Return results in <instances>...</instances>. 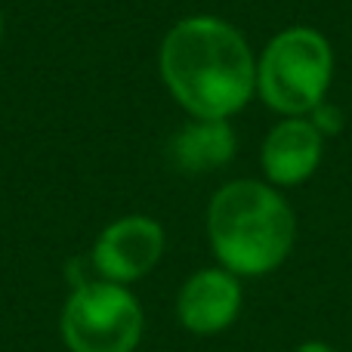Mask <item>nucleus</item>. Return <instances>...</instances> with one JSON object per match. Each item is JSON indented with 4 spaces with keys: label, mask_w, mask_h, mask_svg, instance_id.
Here are the masks:
<instances>
[{
    "label": "nucleus",
    "mask_w": 352,
    "mask_h": 352,
    "mask_svg": "<svg viewBox=\"0 0 352 352\" xmlns=\"http://www.w3.org/2000/svg\"><path fill=\"white\" fill-rule=\"evenodd\" d=\"M161 80L192 118L229 121L256 96V56L219 16H186L161 41Z\"/></svg>",
    "instance_id": "1"
},
{
    "label": "nucleus",
    "mask_w": 352,
    "mask_h": 352,
    "mask_svg": "<svg viewBox=\"0 0 352 352\" xmlns=\"http://www.w3.org/2000/svg\"><path fill=\"white\" fill-rule=\"evenodd\" d=\"M207 238L223 269L238 278H260L291 256L297 213L266 179H232L207 204Z\"/></svg>",
    "instance_id": "2"
},
{
    "label": "nucleus",
    "mask_w": 352,
    "mask_h": 352,
    "mask_svg": "<svg viewBox=\"0 0 352 352\" xmlns=\"http://www.w3.org/2000/svg\"><path fill=\"white\" fill-rule=\"evenodd\" d=\"M334 84V47L312 25L281 28L256 56V96L281 118H306Z\"/></svg>",
    "instance_id": "3"
},
{
    "label": "nucleus",
    "mask_w": 352,
    "mask_h": 352,
    "mask_svg": "<svg viewBox=\"0 0 352 352\" xmlns=\"http://www.w3.org/2000/svg\"><path fill=\"white\" fill-rule=\"evenodd\" d=\"M142 328L140 300L105 278L80 281L62 309V340L72 352H133Z\"/></svg>",
    "instance_id": "4"
},
{
    "label": "nucleus",
    "mask_w": 352,
    "mask_h": 352,
    "mask_svg": "<svg viewBox=\"0 0 352 352\" xmlns=\"http://www.w3.org/2000/svg\"><path fill=\"white\" fill-rule=\"evenodd\" d=\"M164 254V229L158 219L133 213L105 226L93 248V266L105 281L127 285L158 266Z\"/></svg>",
    "instance_id": "5"
},
{
    "label": "nucleus",
    "mask_w": 352,
    "mask_h": 352,
    "mask_svg": "<svg viewBox=\"0 0 352 352\" xmlns=\"http://www.w3.org/2000/svg\"><path fill=\"white\" fill-rule=\"evenodd\" d=\"M244 303L241 278L229 269L213 266L188 275L176 297V316L186 331L198 337H213L232 328Z\"/></svg>",
    "instance_id": "6"
},
{
    "label": "nucleus",
    "mask_w": 352,
    "mask_h": 352,
    "mask_svg": "<svg viewBox=\"0 0 352 352\" xmlns=\"http://www.w3.org/2000/svg\"><path fill=\"white\" fill-rule=\"evenodd\" d=\"M324 158V136L309 118H281L260 146V167L269 186L297 188L309 182Z\"/></svg>",
    "instance_id": "7"
},
{
    "label": "nucleus",
    "mask_w": 352,
    "mask_h": 352,
    "mask_svg": "<svg viewBox=\"0 0 352 352\" xmlns=\"http://www.w3.org/2000/svg\"><path fill=\"white\" fill-rule=\"evenodd\" d=\"M170 161L182 173H213L226 167L238 152V136L229 121H207L192 118L186 127L176 130L170 140Z\"/></svg>",
    "instance_id": "8"
},
{
    "label": "nucleus",
    "mask_w": 352,
    "mask_h": 352,
    "mask_svg": "<svg viewBox=\"0 0 352 352\" xmlns=\"http://www.w3.org/2000/svg\"><path fill=\"white\" fill-rule=\"evenodd\" d=\"M306 118L316 124V130L324 136V140H328V136H337L343 130V124H346L343 109H340V105H334V102H328V99H324L322 105H316V109H312Z\"/></svg>",
    "instance_id": "9"
},
{
    "label": "nucleus",
    "mask_w": 352,
    "mask_h": 352,
    "mask_svg": "<svg viewBox=\"0 0 352 352\" xmlns=\"http://www.w3.org/2000/svg\"><path fill=\"white\" fill-rule=\"evenodd\" d=\"M294 352H337L331 343H324V340H306V343H300Z\"/></svg>",
    "instance_id": "10"
},
{
    "label": "nucleus",
    "mask_w": 352,
    "mask_h": 352,
    "mask_svg": "<svg viewBox=\"0 0 352 352\" xmlns=\"http://www.w3.org/2000/svg\"><path fill=\"white\" fill-rule=\"evenodd\" d=\"M0 34H3V12H0Z\"/></svg>",
    "instance_id": "11"
}]
</instances>
